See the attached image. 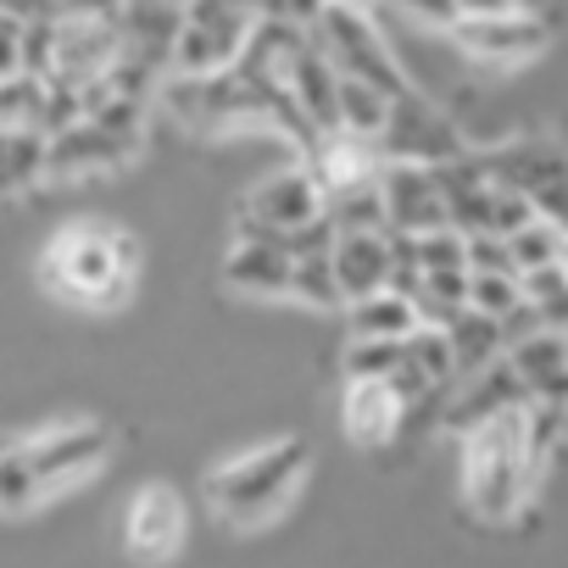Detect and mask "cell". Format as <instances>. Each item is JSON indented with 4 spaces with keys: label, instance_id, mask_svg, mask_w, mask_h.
Returning a JSON list of instances; mask_svg holds the SVG:
<instances>
[{
    "label": "cell",
    "instance_id": "obj_29",
    "mask_svg": "<svg viewBox=\"0 0 568 568\" xmlns=\"http://www.w3.org/2000/svg\"><path fill=\"white\" fill-rule=\"evenodd\" d=\"M34 501H40V485H34V468H29L23 446H0V507L23 513Z\"/></svg>",
    "mask_w": 568,
    "mask_h": 568
},
{
    "label": "cell",
    "instance_id": "obj_19",
    "mask_svg": "<svg viewBox=\"0 0 568 568\" xmlns=\"http://www.w3.org/2000/svg\"><path fill=\"white\" fill-rule=\"evenodd\" d=\"M440 335H446V346H452V368L468 374V379L485 374V368L496 363V352L507 346V341H501V324L485 318V313H474V307H463L457 318H446Z\"/></svg>",
    "mask_w": 568,
    "mask_h": 568
},
{
    "label": "cell",
    "instance_id": "obj_24",
    "mask_svg": "<svg viewBox=\"0 0 568 568\" xmlns=\"http://www.w3.org/2000/svg\"><path fill=\"white\" fill-rule=\"evenodd\" d=\"M0 129H40L45 134V79H0Z\"/></svg>",
    "mask_w": 568,
    "mask_h": 568
},
{
    "label": "cell",
    "instance_id": "obj_34",
    "mask_svg": "<svg viewBox=\"0 0 568 568\" xmlns=\"http://www.w3.org/2000/svg\"><path fill=\"white\" fill-rule=\"evenodd\" d=\"M390 7H402L407 18H418L429 29H452L457 23V0H390Z\"/></svg>",
    "mask_w": 568,
    "mask_h": 568
},
{
    "label": "cell",
    "instance_id": "obj_9",
    "mask_svg": "<svg viewBox=\"0 0 568 568\" xmlns=\"http://www.w3.org/2000/svg\"><path fill=\"white\" fill-rule=\"evenodd\" d=\"M245 212L273 229V234H291V229H307L324 217V184L313 179V168H291V173H273L251 190Z\"/></svg>",
    "mask_w": 568,
    "mask_h": 568
},
{
    "label": "cell",
    "instance_id": "obj_12",
    "mask_svg": "<svg viewBox=\"0 0 568 568\" xmlns=\"http://www.w3.org/2000/svg\"><path fill=\"white\" fill-rule=\"evenodd\" d=\"M291 101H296V112L307 118V129L324 140V134H341V73H335V62L318 51V45H307L302 57H296V68H291Z\"/></svg>",
    "mask_w": 568,
    "mask_h": 568
},
{
    "label": "cell",
    "instance_id": "obj_33",
    "mask_svg": "<svg viewBox=\"0 0 568 568\" xmlns=\"http://www.w3.org/2000/svg\"><path fill=\"white\" fill-rule=\"evenodd\" d=\"M23 73V23L12 12H0V79Z\"/></svg>",
    "mask_w": 568,
    "mask_h": 568
},
{
    "label": "cell",
    "instance_id": "obj_16",
    "mask_svg": "<svg viewBox=\"0 0 568 568\" xmlns=\"http://www.w3.org/2000/svg\"><path fill=\"white\" fill-rule=\"evenodd\" d=\"M291 251L284 240H240L223 262V278L245 296H291Z\"/></svg>",
    "mask_w": 568,
    "mask_h": 568
},
{
    "label": "cell",
    "instance_id": "obj_23",
    "mask_svg": "<svg viewBox=\"0 0 568 568\" xmlns=\"http://www.w3.org/2000/svg\"><path fill=\"white\" fill-rule=\"evenodd\" d=\"M518 291H524V307L546 329H568V273H562V262L535 267V273H518Z\"/></svg>",
    "mask_w": 568,
    "mask_h": 568
},
{
    "label": "cell",
    "instance_id": "obj_36",
    "mask_svg": "<svg viewBox=\"0 0 568 568\" xmlns=\"http://www.w3.org/2000/svg\"><path fill=\"white\" fill-rule=\"evenodd\" d=\"M513 12V0H457V18H496Z\"/></svg>",
    "mask_w": 568,
    "mask_h": 568
},
{
    "label": "cell",
    "instance_id": "obj_32",
    "mask_svg": "<svg viewBox=\"0 0 568 568\" xmlns=\"http://www.w3.org/2000/svg\"><path fill=\"white\" fill-rule=\"evenodd\" d=\"M468 273H518L501 234H468Z\"/></svg>",
    "mask_w": 568,
    "mask_h": 568
},
{
    "label": "cell",
    "instance_id": "obj_22",
    "mask_svg": "<svg viewBox=\"0 0 568 568\" xmlns=\"http://www.w3.org/2000/svg\"><path fill=\"white\" fill-rule=\"evenodd\" d=\"M385 123H390V95L363 84V79H341V134L352 140H385Z\"/></svg>",
    "mask_w": 568,
    "mask_h": 568
},
{
    "label": "cell",
    "instance_id": "obj_13",
    "mask_svg": "<svg viewBox=\"0 0 568 568\" xmlns=\"http://www.w3.org/2000/svg\"><path fill=\"white\" fill-rule=\"evenodd\" d=\"M390 234V229H385ZM385 234H341L335 251H329V267H335V284L346 307L363 302V296H379L390 291V240Z\"/></svg>",
    "mask_w": 568,
    "mask_h": 568
},
{
    "label": "cell",
    "instance_id": "obj_6",
    "mask_svg": "<svg viewBox=\"0 0 568 568\" xmlns=\"http://www.w3.org/2000/svg\"><path fill=\"white\" fill-rule=\"evenodd\" d=\"M396 162H418V168H435V162H452L463 156V140L452 134V123L424 101V95H396L390 101V123H385V140H379Z\"/></svg>",
    "mask_w": 568,
    "mask_h": 568
},
{
    "label": "cell",
    "instance_id": "obj_11",
    "mask_svg": "<svg viewBox=\"0 0 568 568\" xmlns=\"http://www.w3.org/2000/svg\"><path fill=\"white\" fill-rule=\"evenodd\" d=\"M134 156V145L101 134L90 118L62 129V134H45V179H84V173H106V168H123Z\"/></svg>",
    "mask_w": 568,
    "mask_h": 568
},
{
    "label": "cell",
    "instance_id": "obj_14",
    "mask_svg": "<svg viewBox=\"0 0 568 568\" xmlns=\"http://www.w3.org/2000/svg\"><path fill=\"white\" fill-rule=\"evenodd\" d=\"M179 540H184V507H179V496L168 485L140 490L134 507H129V551L145 557V562H162V557H173Z\"/></svg>",
    "mask_w": 568,
    "mask_h": 568
},
{
    "label": "cell",
    "instance_id": "obj_3",
    "mask_svg": "<svg viewBox=\"0 0 568 568\" xmlns=\"http://www.w3.org/2000/svg\"><path fill=\"white\" fill-rule=\"evenodd\" d=\"M529 440H524V407L518 413H501L479 429H468V463H463V479H468V501L485 513V518H507L524 490H529Z\"/></svg>",
    "mask_w": 568,
    "mask_h": 568
},
{
    "label": "cell",
    "instance_id": "obj_27",
    "mask_svg": "<svg viewBox=\"0 0 568 568\" xmlns=\"http://www.w3.org/2000/svg\"><path fill=\"white\" fill-rule=\"evenodd\" d=\"M402 363H407V368H418L435 390L457 374V368H452V346H446V335H440L435 324H424V329H413V335L402 341Z\"/></svg>",
    "mask_w": 568,
    "mask_h": 568
},
{
    "label": "cell",
    "instance_id": "obj_30",
    "mask_svg": "<svg viewBox=\"0 0 568 568\" xmlns=\"http://www.w3.org/2000/svg\"><path fill=\"white\" fill-rule=\"evenodd\" d=\"M418 251V273H468V240L457 229H435V234H418L413 240Z\"/></svg>",
    "mask_w": 568,
    "mask_h": 568
},
{
    "label": "cell",
    "instance_id": "obj_35",
    "mask_svg": "<svg viewBox=\"0 0 568 568\" xmlns=\"http://www.w3.org/2000/svg\"><path fill=\"white\" fill-rule=\"evenodd\" d=\"M62 18H84V23H118L123 18V0H57Z\"/></svg>",
    "mask_w": 568,
    "mask_h": 568
},
{
    "label": "cell",
    "instance_id": "obj_38",
    "mask_svg": "<svg viewBox=\"0 0 568 568\" xmlns=\"http://www.w3.org/2000/svg\"><path fill=\"white\" fill-rule=\"evenodd\" d=\"M562 273H568V240H562Z\"/></svg>",
    "mask_w": 568,
    "mask_h": 568
},
{
    "label": "cell",
    "instance_id": "obj_28",
    "mask_svg": "<svg viewBox=\"0 0 568 568\" xmlns=\"http://www.w3.org/2000/svg\"><path fill=\"white\" fill-rule=\"evenodd\" d=\"M468 307L485 313V318H507L524 307V291H518V273H468Z\"/></svg>",
    "mask_w": 568,
    "mask_h": 568
},
{
    "label": "cell",
    "instance_id": "obj_21",
    "mask_svg": "<svg viewBox=\"0 0 568 568\" xmlns=\"http://www.w3.org/2000/svg\"><path fill=\"white\" fill-rule=\"evenodd\" d=\"M45 179V134L40 129H0V195L29 190Z\"/></svg>",
    "mask_w": 568,
    "mask_h": 568
},
{
    "label": "cell",
    "instance_id": "obj_1",
    "mask_svg": "<svg viewBox=\"0 0 568 568\" xmlns=\"http://www.w3.org/2000/svg\"><path fill=\"white\" fill-rule=\"evenodd\" d=\"M45 278L73 307H118L129 296V245L106 223H73L57 234Z\"/></svg>",
    "mask_w": 568,
    "mask_h": 568
},
{
    "label": "cell",
    "instance_id": "obj_25",
    "mask_svg": "<svg viewBox=\"0 0 568 568\" xmlns=\"http://www.w3.org/2000/svg\"><path fill=\"white\" fill-rule=\"evenodd\" d=\"M562 229L557 223H546V217H535V223H524L518 234H507V251H513V267L518 273H535V267H551V262H562Z\"/></svg>",
    "mask_w": 568,
    "mask_h": 568
},
{
    "label": "cell",
    "instance_id": "obj_17",
    "mask_svg": "<svg viewBox=\"0 0 568 568\" xmlns=\"http://www.w3.org/2000/svg\"><path fill=\"white\" fill-rule=\"evenodd\" d=\"M407 407L402 396L385 385V379H363V385H346V435L363 440V446H385L396 429H402Z\"/></svg>",
    "mask_w": 568,
    "mask_h": 568
},
{
    "label": "cell",
    "instance_id": "obj_20",
    "mask_svg": "<svg viewBox=\"0 0 568 568\" xmlns=\"http://www.w3.org/2000/svg\"><path fill=\"white\" fill-rule=\"evenodd\" d=\"M413 329H424L418 307L396 291H379V296H363L352 302V341H407Z\"/></svg>",
    "mask_w": 568,
    "mask_h": 568
},
{
    "label": "cell",
    "instance_id": "obj_7",
    "mask_svg": "<svg viewBox=\"0 0 568 568\" xmlns=\"http://www.w3.org/2000/svg\"><path fill=\"white\" fill-rule=\"evenodd\" d=\"M379 195H385L390 234H413L418 240V234L446 229V195H440V184H435L429 168H418V162H385Z\"/></svg>",
    "mask_w": 568,
    "mask_h": 568
},
{
    "label": "cell",
    "instance_id": "obj_4",
    "mask_svg": "<svg viewBox=\"0 0 568 568\" xmlns=\"http://www.w3.org/2000/svg\"><path fill=\"white\" fill-rule=\"evenodd\" d=\"M485 179L496 190H513L535 206V217L557 223L568 234V151L551 140H518L501 151H485Z\"/></svg>",
    "mask_w": 568,
    "mask_h": 568
},
{
    "label": "cell",
    "instance_id": "obj_31",
    "mask_svg": "<svg viewBox=\"0 0 568 568\" xmlns=\"http://www.w3.org/2000/svg\"><path fill=\"white\" fill-rule=\"evenodd\" d=\"M396 368H402V346H396V341H352V352H346L352 385H363V379H390Z\"/></svg>",
    "mask_w": 568,
    "mask_h": 568
},
{
    "label": "cell",
    "instance_id": "obj_26",
    "mask_svg": "<svg viewBox=\"0 0 568 568\" xmlns=\"http://www.w3.org/2000/svg\"><path fill=\"white\" fill-rule=\"evenodd\" d=\"M291 296H296V302H307V307H318V313L346 307L329 256H296V267H291Z\"/></svg>",
    "mask_w": 568,
    "mask_h": 568
},
{
    "label": "cell",
    "instance_id": "obj_5",
    "mask_svg": "<svg viewBox=\"0 0 568 568\" xmlns=\"http://www.w3.org/2000/svg\"><path fill=\"white\" fill-rule=\"evenodd\" d=\"M313 45L335 62L341 79H363V84L385 90L390 101L413 90V84L396 73V62H390L385 40L374 34L368 12H357V7H341V0H329V7L318 12V23H313Z\"/></svg>",
    "mask_w": 568,
    "mask_h": 568
},
{
    "label": "cell",
    "instance_id": "obj_2",
    "mask_svg": "<svg viewBox=\"0 0 568 568\" xmlns=\"http://www.w3.org/2000/svg\"><path fill=\"white\" fill-rule=\"evenodd\" d=\"M302 468H307V446L302 440H278V446H262V452L217 468L206 479V490H212V501H217V513L229 524L251 529V524L273 518L284 501H291V490L302 485Z\"/></svg>",
    "mask_w": 568,
    "mask_h": 568
},
{
    "label": "cell",
    "instance_id": "obj_8",
    "mask_svg": "<svg viewBox=\"0 0 568 568\" xmlns=\"http://www.w3.org/2000/svg\"><path fill=\"white\" fill-rule=\"evenodd\" d=\"M106 446H112V435L101 424H68V429H45L40 440H29L23 457L34 468V485L40 490H57V485H73L79 474L101 468Z\"/></svg>",
    "mask_w": 568,
    "mask_h": 568
},
{
    "label": "cell",
    "instance_id": "obj_10",
    "mask_svg": "<svg viewBox=\"0 0 568 568\" xmlns=\"http://www.w3.org/2000/svg\"><path fill=\"white\" fill-rule=\"evenodd\" d=\"M452 40L479 57V62H529L535 51H546V23L529 12H496V18H457Z\"/></svg>",
    "mask_w": 568,
    "mask_h": 568
},
{
    "label": "cell",
    "instance_id": "obj_15",
    "mask_svg": "<svg viewBox=\"0 0 568 568\" xmlns=\"http://www.w3.org/2000/svg\"><path fill=\"white\" fill-rule=\"evenodd\" d=\"M507 363L524 379V396L529 402H562L568 407V341L557 329H540V335L518 341L507 352Z\"/></svg>",
    "mask_w": 568,
    "mask_h": 568
},
{
    "label": "cell",
    "instance_id": "obj_37",
    "mask_svg": "<svg viewBox=\"0 0 568 568\" xmlns=\"http://www.w3.org/2000/svg\"><path fill=\"white\" fill-rule=\"evenodd\" d=\"M513 12H529V18H540V12H546V0H513Z\"/></svg>",
    "mask_w": 568,
    "mask_h": 568
},
{
    "label": "cell",
    "instance_id": "obj_18",
    "mask_svg": "<svg viewBox=\"0 0 568 568\" xmlns=\"http://www.w3.org/2000/svg\"><path fill=\"white\" fill-rule=\"evenodd\" d=\"M529 396H524V379L513 374V363H490L485 374H474L468 379V390H463V402H457V424L463 429H479V424H490V418H501V413H518Z\"/></svg>",
    "mask_w": 568,
    "mask_h": 568
}]
</instances>
